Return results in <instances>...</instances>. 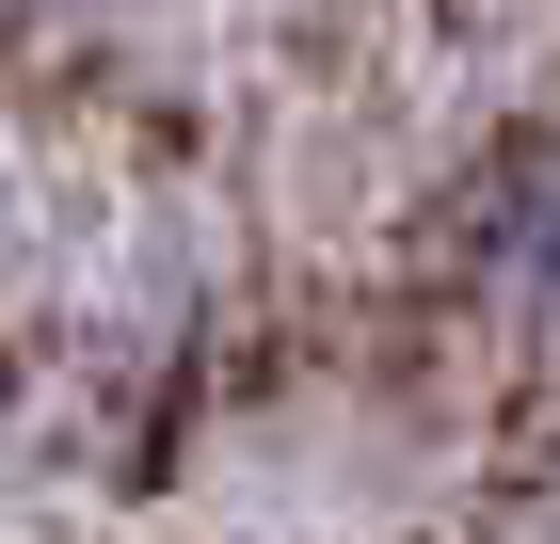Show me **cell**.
<instances>
[{
	"label": "cell",
	"instance_id": "obj_1",
	"mask_svg": "<svg viewBox=\"0 0 560 544\" xmlns=\"http://www.w3.org/2000/svg\"><path fill=\"white\" fill-rule=\"evenodd\" d=\"M480 273H497V304H513V321L560 336V161H513V193L480 209Z\"/></svg>",
	"mask_w": 560,
	"mask_h": 544
}]
</instances>
